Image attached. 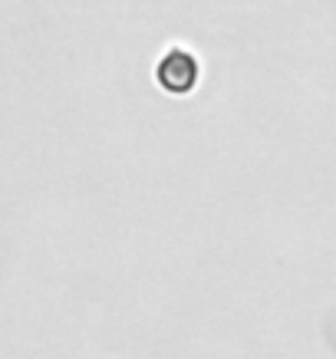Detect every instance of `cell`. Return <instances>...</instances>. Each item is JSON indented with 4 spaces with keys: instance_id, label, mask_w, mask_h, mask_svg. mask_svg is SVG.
Returning a JSON list of instances; mask_svg holds the SVG:
<instances>
[{
    "instance_id": "cell-1",
    "label": "cell",
    "mask_w": 336,
    "mask_h": 359,
    "mask_svg": "<svg viewBox=\"0 0 336 359\" xmlns=\"http://www.w3.org/2000/svg\"><path fill=\"white\" fill-rule=\"evenodd\" d=\"M159 83H162L168 93H188V89L198 83L195 56L184 53V50H172V53H165L162 63H159Z\"/></svg>"
}]
</instances>
